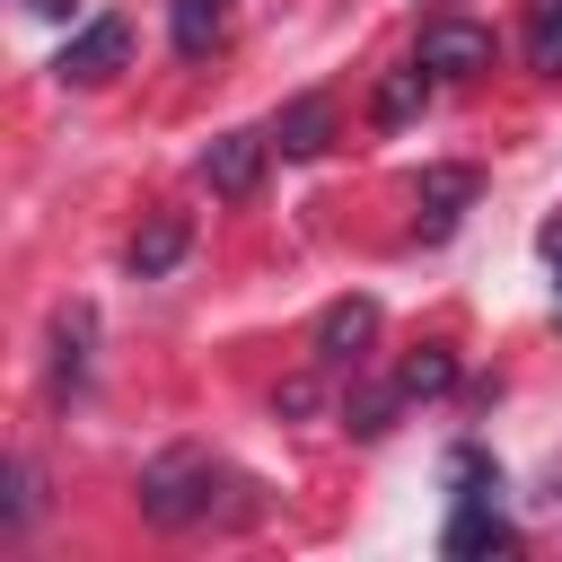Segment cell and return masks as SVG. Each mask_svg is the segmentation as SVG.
<instances>
[{
	"instance_id": "30bf717a",
	"label": "cell",
	"mask_w": 562,
	"mask_h": 562,
	"mask_svg": "<svg viewBox=\"0 0 562 562\" xmlns=\"http://www.w3.org/2000/svg\"><path fill=\"white\" fill-rule=\"evenodd\" d=\"M220 26H228V0H167V35H176V53H211Z\"/></svg>"
},
{
	"instance_id": "52a82bcc",
	"label": "cell",
	"mask_w": 562,
	"mask_h": 562,
	"mask_svg": "<svg viewBox=\"0 0 562 562\" xmlns=\"http://www.w3.org/2000/svg\"><path fill=\"white\" fill-rule=\"evenodd\" d=\"M369 334H378V299H334V307L316 316V360H325V369H342Z\"/></svg>"
},
{
	"instance_id": "5bb4252c",
	"label": "cell",
	"mask_w": 562,
	"mask_h": 562,
	"mask_svg": "<svg viewBox=\"0 0 562 562\" xmlns=\"http://www.w3.org/2000/svg\"><path fill=\"white\" fill-rule=\"evenodd\" d=\"M527 61H536L544 79H562V0H536V18H527Z\"/></svg>"
},
{
	"instance_id": "5b68a950",
	"label": "cell",
	"mask_w": 562,
	"mask_h": 562,
	"mask_svg": "<svg viewBox=\"0 0 562 562\" xmlns=\"http://www.w3.org/2000/svg\"><path fill=\"white\" fill-rule=\"evenodd\" d=\"M263 149H272V140H255V132H220V140L202 149V184H211V193H228V202H237V193H255Z\"/></svg>"
},
{
	"instance_id": "7a4b0ae2",
	"label": "cell",
	"mask_w": 562,
	"mask_h": 562,
	"mask_svg": "<svg viewBox=\"0 0 562 562\" xmlns=\"http://www.w3.org/2000/svg\"><path fill=\"white\" fill-rule=\"evenodd\" d=\"M448 474H457V509H448V536H439V544H448L457 562H474V553H509L518 527L501 518V474H492L474 448H457Z\"/></svg>"
},
{
	"instance_id": "ba28073f",
	"label": "cell",
	"mask_w": 562,
	"mask_h": 562,
	"mask_svg": "<svg viewBox=\"0 0 562 562\" xmlns=\"http://www.w3.org/2000/svg\"><path fill=\"white\" fill-rule=\"evenodd\" d=\"M272 140H281V158H316L334 140V97H290L281 123H272Z\"/></svg>"
},
{
	"instance_id": "8992f818",
	"label": "cell",
	"mask_w": 562,
	"mask_h": 562,
	"mask_svg": "<svg viewBox=\"0 0 562 562\" xmlns=\"http://www.w3.org/2000/svg\"><path fill=\"white\" fill-rule=\"evenodd\" d=\"M474 167H422V184H413V202H422V237H448L457 228V211L474 202Z\"/></svg>"
},
{
	"instance_id": "7c38bea8",
	"label": "cell",
	"mask_w": 562,
	"mask_h": 562,
	"mask_svg": "<svg viewBox=\"0 0 562 562\" xmlns=\"http://www.w3.org/2000/svg\"><path fill=\"white\" fill-rule=\"evenodd\" d=\"M79 369H88V307H61V325H53V386H79Z\"/></svg>"
},
{
	"instance_id": "6da1fadb",
	"label": "cell",
	"mask_w": 562,
	"mask_h": 562,
	"mask_svg": "<svg viewBox=\"0 0 562 562\" xmlns=\"http://www.w3.org/2000/svg\"><path fill=\"white\" fill-rule=\"evenodd\" d=\"M140 518L149 527H202V518H255V492L211 448H167L140 465Z\"/></svg>"
},
{
	"instance_id": "277c9868",
	"label": "cell",
	"mask_w": 562,
	"mask_h": 562,
	"mask_svg": "<svg viewBox=\"0 0 562 562\" xmlns=\"http://www.w3.org/2000/svg\"><path fill=\"white\" fill-rule=\"evenodd\" d=\"M413 61H422L430 79H474V70H492V26H474V18H430Z\"/></svg>"
},
{
	"instance_id": "4fadbf2b",
	"label": "cell",
	"mask_w": 562,
	"mask_h": 562,
	"mask_svg": "<svg viewBox=\"0 0 562 562\" xmlns=\"http://www.w3.org/2000/svg\"><path fill=\"white\" fill-rule=\"evenodd\" d=\"M395 386H404V404H413V395H448V386H457V360H448L439 342H422V351L395 369Z\"/></svg>"
},
{
	"instance_id": "e0dca14e",
	"label": "cell",
	"mask_w": 562,
	"mask_h": 562,
	"mask_svg": "<svg viewBox=\"0 0 562 562\" xmlns=\"http://www.w3.org/2000/svg\"><path fill=\"white\" fill-rule=\"evenodd\" d=\"M18 9H35V18H70L79 0H18Z\"/></svg>"
},
{
	"instance_id": "8fae6325",
	"label": "cell",
	"mask_w": 562,
	"mask_h": 562,
	"mask_svg": "<svg viewBox=\"0 0 562 562\" xmlns=\"http://www.w3.org/2000/svg\"><path fill=\"white\" fill-rule=\"evenodd\" d=\"M176 255H184V220H176V211H167V220H149V228L132 237V272H140V281L176 272Z\"/></svg>"
},
{
	"instance_id": "9c48e42d",
	"label": "cell",
	"mask_w": 562,
	"mask_h": 562,
	"mask_svg": "<svg viewBox=\"0 0 562 562\" xmlns=\"http://www.w3.org/2000/svg\"><path fill=\"white\" fill-rule=\"evenodd\" d=\"M422 97H430V70H422V61H413V70H386V88H378L369 123H378V132H404V123L422 114Z\"/></svg>"
},
{
	"instance_id": "3957f363",
	"label": "cell",
	"mask_w": 562,
	"mask_h": 562,
	"mask_svg": "<svg viewBox=\"0 0 562 562\" xmlns=\"http://www.w3.org/2000/svg\"><path fill=\"white\" fill-rule=\"evenodd\" d=\"M123 61H132V26H123V18H88V26L61 44L53 79H61V88H105Z\"/></svg>"
},
{
	"instance_id": "2e32d148",
	"label": "cell",
	"mask_w": 562,
	"mask_h": 562,
	"mask_svg": "<svg viewBox=\"0 0 562 562\" xmlns=\"http://www.w3.org/2000/svg\"><path fill=\"white\" fill-rule=\"evenodd\" d=\"M536 246H544V263L562 272V220H544V228H536Z\"/></svg>"
},
{
	"instance_id": "9a60e30c",
	"label": "cell",
	"mask_w": 562,
	"mask_h": 562,
	"mask_svg": "<svg viewBox=\"0 0 562 562\" xmlns=\"http://www.w3.org/2000/svg\"><path fill=\"white\" fill-rule=\"evenodd\" d=\"M26 518H35V465L18 457L9 465V527H26Z\"/></svg>"
}]
</instances>
